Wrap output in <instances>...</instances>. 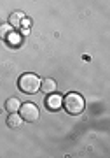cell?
Masks as SVG:
<instances>
[{"mask_svg": "<svg viewBox=\"0 0 110 158\" xmlns=\"http://www.w3.org/2000/svg\"><path fill=\"white\" fill-rule=\"evenodd\" d=\"M23 19H25V14L23 12H12L11 18H9V25H12L14 28H19Z\"/></svg>", "mask_w": 110, "mask_h": 158, "instance_id": "52a82bcc", "label": "cell"}, {"mask_svg": "<svg viewBox=\"0 0 110 158\" xmlns=\"http://www.w3.org/2000/svg\"><path fill=\"white\" fill-rule=\"evenodd\" d=\"M4 107H6L7 113H18L19 107H21V104H19V100H18L16 97H11V98H7V100H6Z\"/></svg>", "mask_w": 110, "mask_h": 158, "instance_id": "5b68a950", "label": "cell"}, {"mask_svg": "<svg viewBox=\"0 0 110 158\" xmlns=\"http://www.w3.org/2000/svg\"><path fill=\"white\" fill-rule=\"evenodd\" d=\"M47 106H49L51 109H58V107L61 106V97H60V95H58V97H56V95L51 97L49 100H47Z\"/></svg>", "mask_w": 110, "mask_h": 158, "instance_id": "9c48e42d", "label": "cell"}, {"mask_svg": "<svg viewBox=\"0 0 110 158\" xmlns=\"http://www.w3.org/2000/svg\"><path fill=\"white\" fill-rule=\"evenodd\" d=\"M19 116L23 118V121H28V123H33V121H37L40 116L39 113V107L35 106V104H23L21 107H19Z\"/></svg>", "mask_w": 110, "mask_h": 158, "instance_id": "3957f363", "label": "cell"}, {"mask_svg": "<svg viewBox=\"0 0 110 158\" xmlns=\"http://www.w3.org/2000/svg\"><path fill=\"white\" fill-rule=\"evenodd\" d=\"M18 86H19V90L23 93L32 95V93H37L40 90V79L35 74H23L19 81H18Z\"/></svg>", "mask_w": 110, "mask_h": 158, "instance_id": "7a4b0ae2", "label": "cell"}, {"mask_svg": "<svg viewBox=\"0 0 110 158\" xmlns=\"http://www.w3.org/2000/svg\"><path fill=\"white\" fill-rule=\"evenodd\" d=\"M40 88H42V91H44L45 95H53L56 90H58V85H56V81L54 79H44V81H40Z\"/></svg>", "mask_w": 110, "mask_h": 158, "instance_id": "277c9868", "label": "cell"}, {"mask_svg": "<svg viewBox=\"0 0 110 158\" xmlns=\"http://www.w3.org/2000/svg\"><path fill=\"white\" fill-rule=\"evenodd\" d=\"M14 27L12 25H0V39H11Z\"/></svg>", "mask_w": 110, "mask_h": 158, "instance_id": "ba28073f", "label": "cell"}, {"mask_svg": "<svg viewBox=\"0 0 110 158\" xmlns=\"http://www.w3.org/2000/svg\"><path fill=\"white\" fill-rule=\"evenodd\" d=\"M21 123H23V118L18 113H11V114H9V118H7V127H11V128H19Z\"/></svg>", "mask_w": 110, "mask_h": 158, "instance_id": "8992f818", "label": "cell"}, {"mask_svg": "<svg viewBox=\"0 0 110 158\" xmlns=\"http://www.w3.org/2000/svg\"><path fill=\"white\" fill-rule=\"evenodd\" d=\"M63 107H65L66 113L77 116V114H81L84 111L86 102H84V98L79 95V93H68V95L63 98Z\"/></svg>", "mask_w": 110, "mask_h": 158, "instance_id": "6da1fadb", "label": "cell"}]
</instances>
